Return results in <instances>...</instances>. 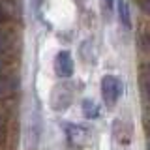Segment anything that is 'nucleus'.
I'll use <instances>...</instances> for the list:
<instances>
[{
  "instance_id": "nucleus-1",
  "label": "nucleus",
  "mask_w": 150,
  "mask_h": 150,
  "mask_svg": "<svg viewBox=\"0 0 150 150\" xmlns=\"http://www.w3.org/2000/svg\"><path fill=\"white\" fill-rule=\"evenodd\" d=\"M124 92V84L116 75H103L101 79V96L107 107H115Z\"/></svg>"
},
{
  "instance_id": "nucleus-2",
  "label": "nucleus",
  "mask_w": 150,
  "mask_h": 150,
  "mask_svg": "<svg viewBox=\"0 0 150 150\" xmlns=\"http://www.w3.org/2000/svg\"><path fill=\"white\" fill-rule=\"evenodd\" d=\"M73 101V86L68 83H62L53 90V98H51V105L54 111H64L71 105Z\"/></svg>"
},
{
  "instance_id": "nucleus-3",
  "label": "nucleus",
  "mask_w": 150,
  "mask_h": 150,
  "mask_svg": "<svg viewBox=\"0 0 150 150\" xmlns=\"http://www.w3.org/2000/svg\"><path fill=\"white\" fill-rule=\"evenodd\" d=\"M54 71H56L58 77H62V79H68V77L73 75L75 62H73L71 54H69L68 51H60V53L56 54V58H54Z\"/></svg>"
},
{
  "instance_id": "nucleus-4",
  "label": "nucleus",
  "mask_w": 150,
  "mask_h": 150,
  "mask_svg": "<svg viewBox=\"0 0 150 150\" xmlns=\"http://www.w3.org/2000/svg\"><path fill=\"white\" fill-rule=\"evenodd\" d=\"M118 17H120V23L124 25L126 28H131V13H129V6L126 0H118Z\"/></svg>"
},
{
  "instance_id": "nucleus-5",
  "label": "nucleus",
  "mask_w": 150,
  "mask_h": 150,
  "mask_svg": "<svg viewBox=\"0 0 150 150\" xmlns=\"http://www.w3.org/2000/svg\"><path fill=\"white\" fill-rule=\"evenodd\" d=\"M83 115H84V118H88V120L98 118V115H100L98 105H96L92 100H84V101H83Z\"/></svg>"
},
{
  "instance_id": "nucleus-6",
  "label": "nucleus",
  "mask_w": 150,
  "mask_h": 150,
  "mask_svg": "<svg viewBox=\"0 0 150 150\" xmlns=\"http://www.w3.org/2000/svg\"><path fill=\"white\" fill-rule=\"evenodd\" d=\"M141 88H143L144 98L150 101V66H146V68L141 71Z\"/></svg>"
},
{
  "instance_id": "nucleus-7",
  "label": "nucleus",
  "mask_w": 150,
  "mask_h": 150,
  "mask_svg": "<svg viewBox=\"0 0 150 150\" xmlns=\"http://www.w3.org/2000/svg\"><path fill=\"white\" fill-rule=\"evenodd\" d=\"M9 19H11V13H9L8 6L4 2H0V26H2L4 23H8Z\"/></svg>"
},
{
  "instance_id": "nucleus-8",
  "label": "nucleus",
  "mask_w": 150,
  "mask_h": 150,
  "mask_svg": "<svg viewBox=\"0 0 150 150\" xmlns=\"http://www.w3.org/2000/svg\"><path fill=\"white\" fill-rule=\"evenodd\" d=\"M139 6H141V9H143L144 13L150 15V0H139Z\"/></svg>"
},
{
  "instance_id": "nucleus-9",
  "label": "nucleus",
  "mask_w": 150,
  "mask_h": 150,
  "mask_svg": "<svg viewBox=\"0 0 150 150\" xmlns=\"http://www.w3.org/2000/svg\"><path fill=\"white\" fill-rule=\"evenodd\" d=\"M103 2V8H107V11H111L112 8H115V2L116 0H101Z\"/></svg>"
},
{
  "instance_id": "nucleus-10",
  "label": "nucleus",
  "mask_w": 150,
  "mask_h": 150,
  "mask_svg": "<svg viewBox=\"0 0 150 150\" xmlns=\"http://www.w3.org/2000/svg\"><path fill=\"white\" fill-rule=\"evenodd\" d=\"M30 2H32V8L38 11V9H40V6H41V0H30Z\"/></svg>"
},
{
  "instance_id": "nucleus-11",
  "label": "nucleus",
  "mask_w": 150,
  "mask_h": 150,
  "mask_svg": "<svg viewBox=\"0 0 150 150\" xmlns=\"http://www.w3.org/2000/svg\"><path fill=\"white\" fill-rule=\"evenodd\" d=\"M4 137V122H2V118H0V139Z\"/></svg>"
},
{
  "instance_id": "nucleus-12",
  "label": "nucleus",
  "mask_w": 150,
  "mask_h": 150,
  "mask_svg": "<svg viewBox=\"0 0 150 150\" xmlns=\"http://www.w3.org/2000/svg\"><path fill=\"white\" fill-rule=\"evenodd\" d=\"M148 150H150V139H148Z\"/></svg>"
}]
</instances>
